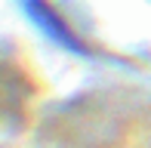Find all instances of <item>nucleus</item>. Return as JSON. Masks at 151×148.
Instances as JSON below:
<instances>
[{"label":"nucleus","mask_w":151,"mask_h":148,"mask_svg":"<svg viewBox=\"0 0 151 148\" xmlns=\"http://www.w3.org/2000/svg\"><path fill=\"white\" fill-rule=\"evenodd\" d=\"M28 6H31V16L37 19L40 25H43V31H50V34L56 37V40H62V43H68V46H77V40L71 37V31H68L65 25H62L59 19H56V12H52L46 3H40V0H31Z\"/></svg>","instance_id":"nucleus-1"}]
</instances>
